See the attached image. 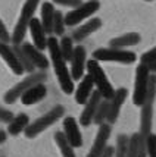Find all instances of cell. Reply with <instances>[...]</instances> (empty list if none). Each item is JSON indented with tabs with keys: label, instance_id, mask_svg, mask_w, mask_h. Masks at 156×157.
Returning a JSON list of instances; mask_svg holds the SVG:
<instances>
[{
	"label": "cell",
	"instance_id": "e0dca14e",
	"mask_svg": "<svg viewBox=\"0 0 156 157\" xmlns=\"http://www.w3.org/2000/svg\"><path fill=\"white\" fill-rule=\"evenodd\" d=\"M93 87H94V81L90 74L84 75L80 81V85L75 90V101L78 104H86L88 98L93 94Z\"/></svg>",
	"mask_w": 156,
	"mask_h": 157
},
{
	"label": "cell",
	"instance_id": "ba28073f",
	"mask_svg": "<svg viewBox=\"0 0 156 157\" xmlns=\"http://www.w3.org/2000/svg\"><path fill=\"white\" fill-rule=\"evenodd\" d=\"M150 82V69L146 63H140L136 69V82H134V93H133V103L136 106H142L147 91H149Z\"/></svg>",
	"mask_w": 156,
	"mask_h": 157
},
{
	"label": "cell",
	"instance_id": "e575fe53",
	"mask_svg": "<svg viewBox=\"0 0 156 157\" xmlns=\"http://www.w3.org/2000/svg\"><path fill=\"white\" fill-rule=\"evenodd\" d=\"M100 157H115V147H109L108 145L105 148V151L100 154Z\"/></svg>",
	"mask_w": 156,
	"mask_h": 157
},
{
	"label": "cell",
	"instance_id": "9a60e30c",
	"mask_svg": "<svg viewBox=\"0 0 156 157\" xmlns=\"http://www.w3.org/2000/svg\"><path fill=\"white\" fill-rule=\"evenodd\" d=\"M127 96H128L127 88L121 87V88L115 90L114 97L109 100V101H110V107H109V115H108V121H106L108 123L112 125V123L116 122V119H118V116H119V112H121L122 104H124L125 100H127Z\"/></svg>",
	"mask_w": 156,
	"mask_h": 157
},
{
	"label": "cell",
	"instance_id": "d6a6232c",
	"mask_svg": "<svg viewBox=\"0 0 156 157\" xmlns=\"http://www.w3.org/2000/svg\"><path fill=\"white\" fill-rule=\"evenodd\" d=\"M14 113L10 110L5 109V107H0V122H5V123H9L12 119H14Z\"/></svg>",
	"mask_w": 156,
	"mask_h": 157
},
{
	"label": "cell",
	"instance_id": "d6986e66",
	"mask_svg": "<svg viewBox=\"0 0 156 157\" xmlns=\"http://www.w3.org/2000/svg\"><path fill=\"white\" fill-rule=\"evenodd\" d=\"M102 27V19L100 18H91L90 21H87L86 24H82L80 28H77L72 33V38L74 41L80 43V41L86 40L88 35H91L93 33H96L99 28Z\"/></svg>",
	"mask_w": 156,
	"mask_h": 157
},
{
	"label": "cell",
	"instance_id": "1f68e13d",
	"mask_svg": "<svg viewBox=\"0 0 156 157\" xmlns=\"http://www.w3.org/2000/svg\"><path fill=\"white\" fill-rule=\"evenodd\" d=\"M53 3H56V5H61V6L71 7V9H75V7L80 6L82 2H81V0H53Z\"/></svg>",
	"mask_w": 156,
	"mask_h": 157
},
{
	"label": "cell",
	"instance_id": "4fadbf2b",
	"mask_svg": "<svg viewBox=\"0 0 156 157\" xmlns=\"http://www.w3.org/2000/svg\"><path fill=\"white\" fill-rule=\"evenodd\" d=\"M103 100V96L96 90L93 91V94L91 97L88 98V101L86 103V107L82 110V113L80 115V125L82 126H88V125H91L93 122V119H94V115L97 109H99V104L102 103Z\"/></svg>",
	"mask_w": 156,
	"mask_h": 157
},
{
	"label": "cell",
	"instance_id": "83f0119b",
	"mask_svg": "<svg viewBox=\"0 0 156 157\" xmlns=\"http://www.w3.org/2000/svg\"><path fill=\"white\" fill-rule=\"evenodd\" d=\"M128 148H130V138L127 135H118L115 145V157H128Z\"/></svg>",
	"mask_w": 156,
	"mask_h": 157
},
{
	"label": "cell",
	"instance_id": "f1b7e54d",
	"mask_svg": "<svg viewBox=\"0 0 156 157\" xmlns=\"http://www.w3.org/2000/svg\"><path fill=\"white\" fill-rule=\"evenodd\" d=\"M65 27H66V24H65V16H63V13H62L61 10H56V13H54V24H53V34L63 35Z\"/></svg>",
	"mask_w": 156,
	"mask_h": 157
},
{
	"label": "cell",
	"instance_id": "74e56055",
	"mask_svg": "<svg viewBox=\"0 0 156 157\" xmlns=\"http://www.w3.org/2000/svg\"><path fill=\"white\" fill-rule=\"evenodd\" d=\"M146 2H152V0H146Z\"/></svg>",
	"mask_w": 156,
	"mask_h": 157
},
{
	"label": "cell",
	"instance_id": "44dd1931",
	"mask_svg": "<svg viewBox=\"0 0 156 157\" xmlns=\"http://www.w3.org/2000/svg\"><path fill=\"white\" fill-rule=\"evenodd\" d=\"M54 13H56V9H54L53 3L44 2L43 6H41V22H43V27H44L47 34H53Z\"/></svg>",
	"mask_w": 156,
	"mask_h": 157
},
{
	"label": "cell",
	"instance_id": "3957f363",
	"mask_svg": "<svg viewBox=\"0 0 156 157\" xmlns=\"http://www.w3.org/2000/svg\"><path fill=\"white\" fill-rule=\"evenodd\" d=\"M38 2L40 0H25L24 6L21 9L18 24L15 25V29L12 33V43L14 44H21L24 41L25 34L30 29V22L34 18V12L37 9V6H38Z\"/></svg>",
	"mask_w": 156,
	"mask_h": 157
},
{
	"label": "cell",
	"instance_id": "7a4b0ae2",
	"mask_svg": "<svg viewBox=\"0 0 156 157\" xmlns=\"http://www.w3.org/2000/svg\"><path fill=\"white\" fill-rule=\"evenodd\" d=\"M156 98V74L150 75L149 91L146 100L142 104V113H140V132L143 137H147L152 131V122H153V104Z\"/></svg>",
	"mask_w": 156,
	"mask_h": 157
},
{
	"label": "cell",
	"instance_id": "30bf717a",
	"mask_svg": "<svg viewBox=\"0 0 156 157\" xmlns=\"http://www.w3.org/2000/svg\"><path fill=\"white\" fill-rule=\"evenodd\" d=\"M110 132H112V126L110 123L105 122L102 125H99V131H97V135L94 138V143L91 145V150L88 151L87 157H100L105 148L108 147V141L110 137Z\"/></svg>",
	"mask_w": 156,
	"mask_h": 157
},
{
	"label": "cell",
	"instance_id": "5b68a950",
	"mask_svg": "<svg viewBox=\"0 0 156 157\" xmlns=\"http://www.w3.org/2000/svg\"><path fill=\"white\" fill-rule=\"evenodd\" d=\"M87 72L91 75L93 81H94V87L103 96V98L110 100L114 97V94H115V90L112 87V84L109 82L108 76L105 74V71L102 69V66L99 65V60L90 59L87 62Z\"/></svg>",
	"mask_w": 156,
	"mask_h": 157
},
{
	"label": "cell",
	"instance_id": "603a6c76",
	"mask_svg": "<svg viewBox=\"0 0 156 157\" xmlns=\"http://www.w3.org/2000/svg\"><path fill=\"white\" fill-rule=\"evenodd\" d=\"M30 125V117L27 113H19L9 122L7 126V134L10 135H19L22 131L27 129V126Z\"/></svg>",
	"mask_w": 156,
	"mask_h": 157
},
{
	"label": "cell",
	"instance_id": "ac0fdd59",
	"mask_svg": "<svg viewBox=\"0 0 156 157\" xmlns=\"http://www.w3.org/2000/svg\"><path fill=\"white\" fill-rule=\"evenodd\" d=\"M47 94V88L44 85V82H40V84H35L34 87H31L30 90H27L22 96H21V103L25 104V106H31V104H35V103L41 101Z\"/></svg>",
	"mask_w": 156,
	"mask_h": 157
},
{
	"label": "cell",
	"instance_id": "ffe728a7",
	"mask_svg": "<svg viewBox=\"0 0 156 157\" xmlns=\"http://www.w3.org/2000/svg\"><path fill=\"white\" fill-rule=\"evenodd\" d=\"M22 47L25 50V53L30 56V59L33 60V63L35 65V68L41 69V71H46L49 68V60L46 59V56L43 55V50L35 47L31 43H24Z\"/></svg>",
	"mask_w": 156,
	"mask_h": 157
},
{
	"label": "cell",
	"instance_id": "9c48e42d",
	"mask_svg": "<svg viewBox=\"0 0 156 157\" xmlns=\"http://www.w3.org/2000/svg\"><path fill=\"white\" fill-rule=\"evenodd\" d=\"M100 9L99 0H88L86 3H81L78 7L72 9L71 12L65 15V24L68 27H75L84 19H88L93 13H96Z\"/></svg>",
	"mask_w": 156,
	"mask_h": 157
},
{
	"label": "cell",
	"instance_id": "4dcf8cb0",
	"mask_svg": "<svg viewBox=\"0 0 156 157\" xmlns=\"http://www.w3.org/2000/svg\"><path fill=\"white\" fill-rule=\"evenodd\" d=\"M153 60H156V47L150 48L149 52H146V53L140 57V63H146V65Z\"/></svg>",
	"mask_w": 156,
	"mask_h": 157
},
{
	"label": "cell",
	"instance_id": "8d00e7d4",
	"mask_svg": "<svg viewBox=\"0 0 156 157\" xmlns=\"http://www.w3.org/2000/svg\"><path fill=\"white\" fill-rule=\"evenodd\" d=\"M147 66H149L150 72L156 74V60H153V62H150V63H147Z\"/></svg>",
	"mask_w": 156,
	"mask_h": 157
},
{
	"label": "cell",
	"instance_id": "7c38bea8",
	"mask_svg": "<svg viewBox=\"0 0 156 157\" xmlns=\"http://www.w3.org/2000/svg\"><path fill=\"white\" fill-rule=\"evenodd\" d=\"M0 56H2L3 60L6 62L7 66L12 69V72H14L15 75H22L25 72V68L22 66L21 60L18 59L14 47H10L7 43H5V41H2V40H0Z\"/></svg>",
	"mask_w": 156,
	"mask_h": 157
},
{
	"label": "cell",
	"instance_id": "4316f807",
	"mask_svg": "<svg viewBox=\"0 0 156 157\" xmlns=\"http://www.w3.org/2000/svg\"><path fill=\"white\" fill-rule=\"evenodd\" d=\"M59 47H61V53L65 57V60H71L72 55H74V38L72 37H62L61 43H59Z\"/></svg>",
	"mask_w": 156,
	"mask_h": 157
},
{
	"label": "cell",
	"instance_id": "8fae6325",
	"mask_svg": "<svg viewBox=\"0 0 156 157\" xmlns=\"http://www.w3.org/2000/svg\"><path fill=\"white\" fill-rule=\"evenodd\" d=\"M71 75L74 81H80L84 76V69L87 68V53L82 46H77L74 50V55L71 59Z\"/></svg>",
	"mask_w": 156,
	"mask_h": 157
},
{
	"label": "cell",
	"instance_id": "6da1fadb",
	"mask_svg": "<svg viewBox=\"0 0 156 157\" xmlns=\"http://www.w3.org/2000/svg\"><path fill=\"white\" fill-rule=\"evenodd\" d=\"M49 53H50V59H52V65H53L56 78L59 81L62 91L65 94H71L74 93V78L71 75V71L66 66V60L61 53V47H59V41L56 40V37H49Z\"/></svg>",
	"mask_w": 156,
	"mask_h": 157
},
{
	"label": "cell",
	"instance_id": "d4e9b609",
	"mask_svg": "<svg viewBox=\"0 0 156 157\" xmlns=\"http://www.w3.org/2000/svg\"><path fill=\"white\" fill-rule=\"evenodd\" d=\"M12 47H14L15 53H16V56H18V59H19L21 63H22V66L25 68V72H30V74L35 72V65L33 63V60L30 59V56L25 53V50H24V47H22V44H14Z\"/></svg>",
	"mask_w": 156,
	"mask_h": 157
},
{
	"label": "cell",
	"instance_id": "d590c367",
	"mask_svg": "<svg viewBox=\"0 0 156 157\" xmlns=\"http://www.w3.org/2000/svg\"><path fill=\"white\" fill-rule=\"evenodd\" d=\"M6 137H7V134H6V132H5V131H2V129H0V145H2V144H3L5 141H6Z\"/></svg>",
	"mask_w": 156,
	"mask_h": 157
},
{
	"label": "cell",
	"instance_id": "f546056e",
	"mask_svg": "<svg viewBox=\"0 0 156 157\" xmlns=\"http://www.w3.org/2000/svg\"><path fill=\"white\" fill-rule=\"evenodd\" d=\"M146 140V153L147 157H156V135L150 132L147 137H144Z\"/></svg>",
	"mask_w": 156,
	"mask_h": 157
},
{
	"label": "cell",
	"instance_id": "8992f818",
	"mask_svg": "<svg viewBox=\"0 0 156 157\" xmlns=\"http://www.w3.org/2000/svg\"><path fill=\"white\" fill-rule=\"evenodd\" d=\"M46 79H47V74H46V71L33 72V74H30L27 78H24L21 82H18L15 87H12V88L9 90L6 94H5L3 100H5V103H7V104H12V103H15L18 98H21V96H22L27 90H30L31 87H34L35 84L44 82Z\"/></svg>",
	"mask_w": 156,
	"mask_h": 157
},
{
	"label": "cell",
	"instance_id": "7402d4cb",
	"mask_svg": "<svg viewBox=\"0 0 156 157\" xmlns=\"http://www.w3.org/2000/svg\"><path fill=\"white\" fill-rule=\"evenodd\" d=\"M140 35L137 33H127L124 35H119L116 38H112L109 41L110 47H115V48H124V47H130V46H136L140 43Z\"/></svg>",
	"mask_w": 156,
	"mask_h": 157
},
{
	"label": "cell",
	"instance_id": "484cf974",
	"mask_svg": "<svg viewBox=\"0 0 156 157\" xmlns=\"http://www.w3.org/2000/svg\"><path fill=\"white\" fill-rule=\"evenodd\" d=\"M109 107H110V101L106 100V98H103L102 103L99 104V109L96 112L94 115V119H93V122L96 125H102L108 121V115H109Z\"/></svg>",
	"mask_w": 156,
	"mask_h": 157
},
{
	"label": "cell",
	"instance_id": "5bb4252c",
	"mask_svg": "<svg viewBox=\"0 0 156 157\" xmlns=\"http://www.w3.org/2000/svg\"><path fill=\"white\" fill-rule=\"evenodd\" d=\"M63 134H65V137L68 140V143L74 148H78V147L82 145V135L75 117L66 116L63 119Z\"/></svg>",
	"mask_w": 156,
	"mask_h": 157
},
{
	"label": "cell",
	"instance_id": "277c9868",
	"mask_svg": "<svg viewBox=\"0 0 156 157\" xmlns=\"http://www.w3.org/2000/svg\"><path fill=\"white\" fill-rule=\"evenodd\" d=\"M65 115V109L63 106L58 104L54 106L52 110H49L47 113H44L41 117L35 119L33 123H30L27 126V129L24 131L25 132V137L27 138H35L38 134H41L44 129H47L49 126H52L53 123H56L62 116Z\"/></svg>",
	"mask_w": 156,
	"mask_h": 157
},
{
	"label": "cell",
	"instance_id": "2e32d148",
	"mask_svg": "<svg viewBox=\"0 0 156 157\" xmlns=\"http://www.w3.org/2000/svg\"><path fill=\"white\" fill-rule=\"evenodd\" d=\"M30 34H31V38H33V43H34L35 47H38L40 50L47 48L49 38L46 35L47 33L43 27L41 19H37V18L31 19V22H30Z\"/></svg>",
	"mask_w": 156,
	"mask_h": 157
},
{
	"label": "cell",
	"instance_id": "52a82bcc",
	"mask_svg": "<svg viewBox=\"0 0 156 157\" xmlns=\"http://www.w3.org/2000/svg\"><path fill=\"white\" fill-rule=\"evenodd\" d=\"M93 59L99 62H118V63H134L137 60V56L134 52H128L124 48H97L93 52Z\"/></svg>",
	"mask_w": 156,
	"mask_h": 157
},
{
	"label": "cell",
	"instance_id": "cb8c5ba5",
	"mask_svg": "<svg viewBox=\"0 0 156 157\" xmlns=\"http://www.w3.org/2000/svg\"><path fill=\"white\" fill-rule=\"evenodd\" d=\"M54 141H56L58 147H59V150H61L62 157H77L75 156V153H74V147L68 143V140H66V137H65L63 131L54 134Z\"/></svg>",
	"mask_w": 156,
	"mask_h": 157
},
{
	"label": "cell",
	"instance_id": "836d02e7",
	"mask_svg": "<svg viewBox=\"0 0 156 157\" xmlns=\"http://www.w3.org/2000/svg\"><path fill=\"white\" fill-rule=\"evenodd\" d=\"M0 40L5 41V43L12 41V35H9V33H7V29H6V27H5V24H3L2 19H0Z\"/></svg>",
	"mask_w": 156,
	"mask_h": 157
}]
</instances>
